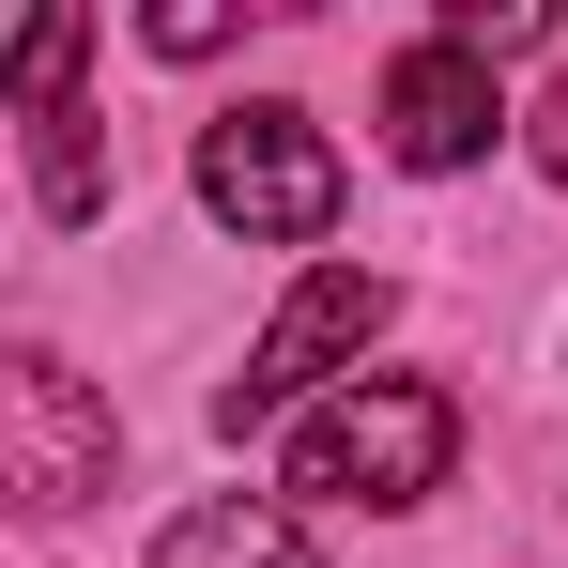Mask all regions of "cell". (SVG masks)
<instances>
[{"mask_svg":"<svg viewBox=\"0 0 568 568\" xmlns=\"http://www.w3.org/2000/svg\"><path fill=\"white\" fill-rule=\"evenodd\" d=\"M446 462H462V399L415 384V369H384V384L354 369L292 430V491H307V507H430Z\"/></svg>","mask_w":568,"mask_h":568,"instance_id":"obj_1","label":"cell"},{"mask_svg":"<svg viewBox=\"0 0 568 568\" xmlns=\"http://www.w3.org/2000/svg\"><path fill=\"white\" fill-rule=\"evenodd\" d=\"M200 200H215V231H246V246H307V231H338V154H323V123L292 93L215 108V123H200Z\"/></svg>","mask_w":568,"mask_h":568,"instance_id":"obj_2","label":"cell"},{"mask_svg":"<svg viewBox=\"0 0 568 568\" xmlns=\"http://www.w3.org/2000/svg\"><path fill=\"white\" fill-rule=\"evenodd\" d=\"M384 323H399V292H384L369 262H323V277H292V307L262 323V354L215 384V430H231V446H246V430H277L292 399H307V384H338V369L384 338Z\"/></svg>","mask_w":568,"mask_h":568,"instance_id":"obj_3","label":"cell"},{"mask_svg":"<svg viewBox=\"0 0 568 568\" xmlns=\"http://www.w3.org/2000/svg\"><path fill=\"white\" fill-rule=\"evenodd\" d=\"M108 462H123V415L93 399V369H62L47 338L0 354V491L31 523H62L78 491H108Z\"/></svg>","mask_w":568,"mask_h":568,"instance_id":"obj_4","label":"cell"},{"mask_svg":"<svg viewBox=\"0 0 568 568\" xmlns=\"http://www.w3.org/2000/svg\"><path fill=\"white\" fill-rule=\"evenodd\" d=\"M491 139H507V108H491V62H476V47L430 31V47L384 62V154H399V170H476Z\"/></svg>","mask_w":568,"mask_h":568,"instance_id":"obj_5","label":"cell"},{"mask_svg":"<svg viewBox=\"0 0 568 568\" xmlns=\"http://www.w3.org/2000/svg\"><path fill=\"white\" fill-rule=\"evenodd\" d=\"M154 568H307V538H292L277 507H246V491H200L185 523L154 538Z\"/></svg>","mask_w":568,"mask_h":568,"instance_id":"obj_6","label":"cell"},{"mask_svg":"<svg viewBox=\"0 0 568 568\" xmlns=\"http://www.w3.org/2000/svg\"><path fill=\"white\" fill-rule=\"evenodd\" d=\"M31 185H47V215H62V231L108 200V139H93V108H47V123H31Z\"/></svg>","mask_w":568,"mask_h":568,"instance_id":"obj_7","label":"cell"},{"mask_svg":"<svg viewBox=\"0 0 568 568\" xmlns=\"http://www.w3.org/2000/svg\"><path fill=\"white\" fill-rule=\"evenodd\" d=\"M78 62H93V16H31V31H16V108H31V123L78 108Z\"/></svg>","mask_w":568,"mask_h":568,"instance_id":"obj_8","label":"cell"},{"mask_svg":"<svg viewBox=\"0 0 568 568\" xmlns=\"http://www.w3.org/2000/svg\"><path fill=\"white\" fill-rule=\"evenodd\" d=\"M446 47H476V62H523V47H554V16H538V0H462V16H446Z\"/></svg>","mask_w":568,"mask_h":568,"instance_id":"obj_9","label":"cell"},{"mask_svg":"<svg viewBox=\"0 0 568 568\" xmlns=\"http://www.w3.org/2000/svg\"><path fill=\"white\" fill-rule=\"evenodd\" d=\"M154 47H170V62H215V47H231V0H170Z\"/></svg>","mask_w":568,"mask_h":568,"instance_id":"obj_10","label":"cell"}]
</instances>
